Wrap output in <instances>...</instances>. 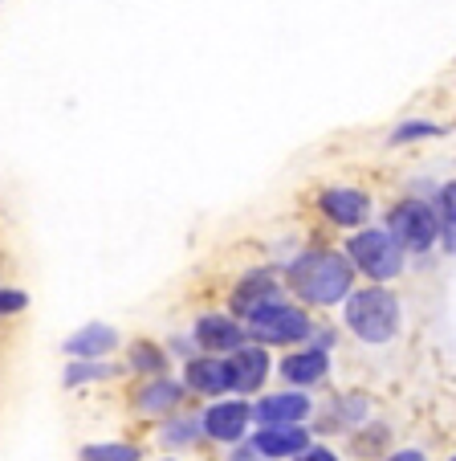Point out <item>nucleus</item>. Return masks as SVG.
Listing matches in <instances>:
<instances>
[{"label":"nucleus","mask_w":456,"mask_h":461,"mask_svg":"<svg viewBox=\"0 0 456 461\" xmlns=\"http://www.w3.org/2000/svg\"><path fill=\"white\" fill-rule=\"evenodd\" d=\"M285 290H290L306 311H310V306H318V311L343 306L346 294L354 290V266L346 261V253L314 245V249H301L298 258L285 266Z\"/></svg>","instance_id":"f257e3e1"},{"label":"nucleus","mask_w":456,"mask_h":461,"mask_svg":"<svg viewBox=\"0 0 456 461\" xmlns=\"http://www.w3.org/2000/svg\"><path fill=\"white\" fill-rule=\"evenodd\" d=\"M343 327L367 348H388L404 331V306L388 286H354L343 303Z\"/></svg>","instance_id":"f03ea898"},{"label":"nucleus","mask_w":456,"mask_h":461,"mask_svg":"<svg viewBox=\"0 0 456 461\" xmlns=\"http://www.w3.org/2000/svg\"><path fill=\"white\" fill-rule=\"evenodd\" d=\"M314 327L318 322L310 319V311L293 298H277V303H265L261 311H253L245 319V331H249V343H261V348H301L310 343Z\"/></svg>","instance_id":"7ed1b4c3"},{"label":"nucleus","mask_w":456,"mask_h":461,"mask_svg":"<svg viewBox=\"0 0 456 461\" xmlns=\"http://www.w3.org/2000/svg\"><path fill=\"white\" fill-rule=\"evenodd\" d=\"M343 253H346V261H351L354 270H359L362 278H371L375 286L396 282L399 274H404V266H407L404 245H399L388 229H371V225L367 229H354Z\"/></svg>","instance_id":"20e7f679"},{"label":"nucleus","mask_w":456,"mask_h":461,"mask_svg":"<svg viewBox=\"0 0 456 461\" xmlns=\"http://www.w3.org/2000/svg\"><path fill=\"white\" fill-rule=\"evenodd\" d=\"M122 404H127V412L139 420V425L156 429L159 420H167L172 412L188 409L192 396H188L180 375L167 372V375H151V380H130L127 392H122Z\"/></svg>","instance_id":"39448f33"},{"label":"nucleus","mask_w":456,"mask_h":461,"mask_svg":"<svg viewBox=\"0 0 456 461\" xmlns=\"http://www.w3.org/2000/svg\"><path fill=\"white\" fill-rule=\"evenodd\" d=\"M388 233L404 245V253H428L444 233V221L420 196H404L388 209Z\"/></svg>","instance_id":"423d86ee"},{"label":"nucleus","mask_w":456,"mask_h":461,"mask_svg":"<svg viewBox=\"0 0 456 461\" xmlns=\"http://www.w3.org/2000/svg\"><path fill=\"white\" fill-rule=\"evenodd\" d=\"M200 425H204V441L216 449L241 445L253 433V401L245 396H220V401L200 404Z\"/></svg>","instance_id":"0eeeda50"},{"label":"nucleus","mask_w":456,"mask_h":461,"mask_svg":"<svg viewBox=\"0 0 456 461\" xmlns=\"http://www.w3.org/2000/svg\"><path fill=\"white\" fill-rule=\"evenodd\" d=\"M188 335H192V343H196V351H204V356H233L237 348L249 343L245 322L228 311H200L196 319H192Z\"/></svg>","instance_id":"6e6552de"},{"label":"nucleus","mask_w":456,"mask_h":461,"mask_svg":"<svg viewBox=\"0 0 456 461\" xmlns=\"http://www.w3.org/2000/svg\"><path fill=\"white\" fill-rule=\"evenodd\" d=\"M314 420V401L301 388H277L253 396V429L261 425H310Z\"/></svg>","instance_id":"1a4fd4ad"},{"label":"nucleus","mask_w":456,"mask_h":461,"mask_svg":"<svg viewBox=\"0 0 456 461\" xmlns=\"http://www.w3.org/2000/svg\"><path fill=\"white\" fill-rule=\"evenodd\" d=\"M183 380V388H188L192 401H220V396H233V380H228V359L224 356H204V351H196L192 359H183L180 372H175Z\"/></svg>","instance_id":"9d476101"},{"label":"nucleus","mask_w":456,"mask_h":461,"mask_svg":"<svg viewBox=\"0 0 456 461\" xmlns=\"http://www.w3.org/2000/svg\"><path fill=\"white\" fill-rule=\"evenodd\" d=\"M122 331L106 319H90L82 322L78 331H69L61 339V356L66 359H119L122 351Z\"/></svg>","instance_id":"9b49d317"},{"label":"nucleus","mask_w":456,"mask_h":461,"mask_svg":"<svg viewBox=\"0 0 456 461\" xmlns=\"http://www.w3.org/2000/svg\"><path fill=\"white\" fill-rule=\"evenodd\" d=\"M228 359V380H233V396H245V401H253V396H261L269 384V375H273V356H269V348H261V343H245V348H237Z\"/></svg>","instance_id":"f8f14e48"},{"label":"nucleus","mask_w":456,"mask_h":461,"mask_svg":"<svg viewBox=\"0 0 456 461\" xmlns=\"http://www.w3.org/2000/svg\"><path fill=\"white\" fill-rule=\"evenodd\" d=\"M273 372L285 380V388L310 392V388H318V384L330 380V351L314 348V343H301V348H290L282 359H277Z\"/></svg>","instance_id":"ddd939ff"},{"label":"nucleus","mask_w":456,"mask_h":461,"mask_svg":"<svg viewBox=\"0 0 456 461\" xmlns=\"http://www.w3.org/2000/svg\"><path fill=\"white\" fill-rule=\"evenodd\" d=\"M277 298H285V282L273 270H249L228 286V306L224 311L245 322L253 311H261L265 303H277Z\"/></svg>","instance_id":"4468645a"},{"label":"nucleus","mask_w":456,"mask_h":461,"mask_svg":"<svg viewBox=\"0 0 456 461\" xmlns=\"http://www.w3.org/2000/svg\"><path fill=\"white\" fill-rule=\"evenodd\" d=\"M318 212L338 229H367L371 221V196L362 188H351V184H330V188L318 192Z\"/></svg>","instance_id":"2eb2a0df"},{"label":"nucleus","mask_w":456,"mask_h":461,"mask_svg":"<svg viewBox=\"0 0 456 461\" xmlns=\"http://www.w3.org/2000/svg\"><path fill=\"white\" fill-rule=\"evenodd\" d=\"M151 441H156L159 453H167V457H183V453H196L204 449V425H200V409H180L172 412L167 420H159L156 429H151Z\"/></svg>","instance_id":"dca6fc26"},{"label":"nucleus","mask_w":456,"mask_h":461,"mask_svg":"<svg viewBox=\"0 0 456 461\" xmlns=\"http://www.w3.org/2000/svg\"><path fill=\"white\" fill-rule=\"evenodd\" d=\"M119 364L127 367V380H151V375L175 372L164 339H151V335H130L119 351Z\"/></svg>","instance_id":"f3484780"},{"label":"nucleus","mask_w":456,"mask_h":461,"mask_svg":"<svg viewBox=\"0 0 456 461\" xmlns=\"http://www.w3.org/2000/svg\"><path fill=\"white\" fill-rule=\"evenodd\" d=\"M249 441L265 461H293L301 449L314 445V433L310 425H261L249 433Z\"/></svg>","instance_id":"a211bd4d"},{"label":"nucleus","mask_w":456,"mask_h":461,"mask_svg":"<svg viewBox=\"0 0 456 461\" xmlns=\"http://www.w3.org/2000/svg\"><path fill=\"white\" fill-rule=\"evenodd\" d=\"M371 420V396H362V392H343V396H335V401L322 409V417L310 425L314 437H326V433H354L359 425H367Z\"/></svg>","instance_id":"6ab92c4d"},{"label":"nucleus","mask_w":456,"mask_h":461,"mask_svg":"<svg viewBox=\"0 0 456 461\" xmlns=\"http://www.w3.org/2000/svg\"><path fill=\"white\" fill-rule=\"evenodd\" d=\"M127 380V367L119 359H66L61 367V388L82 392V388H106V384Z\"/></svg>","instance_id":"aec40b11"},{"label":"nucleus","mask_w":456,"mask_h":461,"mask_svg":"<svg viewBox=\"0 0 456 461\" xmlns=\"http://www.w3.org/2000/svg\"><path fill=\"white\" fill-rule=\"evenodd\" d=\"M78 461H147V445L130 437H106V441L78 445Z\"/></svg>","instance_id":"412c9836"},{"label":"nucleus","mask_w":456,"mask_h":461,"mask_svg":"<svg viewBox=\"0 0 456 461\" xmlns=\"http://www.w3.org/2000/svg\"><path fill=\"white\" fill-rule=\"evenodd\" d=\"M346 437H351V453L359 461H383L391 453V429L383 420H367V425H359Z\"/></svg>","instance_id":"4be33fe9"},{"label":"nucleus","mask_w":456,"mask_h":461,"mask_svg":"<svg viewBox=\"0 0 456 461\" xmlns=\"http://www.w3.org/2000/svg\"><path fill=\"white\" fill-rule=\"evenodd\" d=\"M33 306V298H29V290L13 286V282H0V322L9 319H21V314Z\"/></svg>","instance_id":"5701e85b"},{"label":"nucleus","mask_w":456,"mask_h":461,"mask_svg":"<svg viewBox=\"0 0 456 461\" xmlns=\"http://www.w3.org/2000/svg\"><path fill=\"white\" fill-rule=\"evenodd\" d=\"M428 135H440V127L436 122H428V119H407V122H399L396 131H391V143H416V140H428Z\"/></svg>","instance_id":"b1692460"},{"label":"nucleus","mask_w":456,"mask_h":461,"mask_svg":"<svg viewBox=\"0 0 456 461\" xmlns=\"http://www.w3.org/2000/svg\"><path fill=\"white\" fill-rule=\"evenodd\" d=\"M164 348H167V356H172V364H183V359H192V356H196V343H192V335H188V331H180V335H167V339H164Z\"/></svg>","instance_id":"393cba45"},{"label":"nucleus","mask_w":456,"mask_h":461,"mask_svg":"<svg viewBox=\"0 0 456 461\" xmlns=\"http://www.w3.org/2000/svg\"><path fill=\"white\" fill-rule=\"evenodd\" d=\"M440 212H444V225L456 229V180L440 188Z\"/></svg>","instance_id":"a878e982"},{"label":"nucleus","mask_w":456,"mask_h":461,"mask_svg":"<svg viewBox=\"0 0 456 461\" xmlns=\"http://www.w3.org/2000/svg\"><path fill=\"white\" fill-rule=\"evenodd\" d=\"M293 461H343V457H338V449H330V445L314 441L310 449H301V453H298V457H293Z\"/></svg>","instance_id":"bb28decb"},{"label":"nucleus","mask_w":456,"mask_h":461,"mask_svg":"<svg viewBox=\"0 0 456 461\" xmlns=\"http://www.w3.org/2000/svg\"><path fill=\"white\" fill-rule=\"evenodd\" d=\"M224 461H265V457H261V453L253 449V441L245 437L241 445H228V449H224Z\"/></svg>","instance_id":"cd10ccee"},{"label":"nucleus","mask_w":456,"mask_h":461,"mask_svg":"<svg viewBox=\"0 0 456 461\" xmlns=\"http://www.w3.org/2000/svg\"><path fill=\"white\" fill-rule=\"evenodd\" d=\"M383 461H428V453L424 449H391Z\"/></svg>","instance_id":"c85d7f7f"},{"label":"nucleus","mask_w":456,"mask_h":461,"mask_svg":"<svg viewBox=\"0 0 456 461\" xmlns=\"http://www.w3.org/2000/svg\"><path fill=\"white\" fill-rule=\"evenodd\" d=\"M156 461H183V457H167V453H159V457Z\"/></svg>","instance_id":"c756f323"},{"label":"nucleus","mask_w":456,"mask_h":461,"mask_svg":"<svg viewBox=\"0 0 456 461\" xmlns=\"http://www.w3.org/2000/svg\"><path fill=\"white\" fill-rule=\"evenodd\" d=\"M448 461H456V457H448Z\"/></svg>","instance_id":"7c9ffc66"}]
</instances>
